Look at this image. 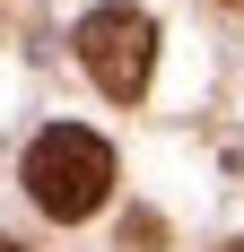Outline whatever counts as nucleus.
Here are the masks:
<instances>
[{
	"label": "nucleus",
	"instance_id": "obj_1",
	"mask_svg": "<svg viewBox=\"0 0 244 252\" xmlns=\"http://www.w3.org/2000/svg\"><path fill=\"white\" fill-rule=\"evenodd\" d=\"M18 183H26V200L44 209V218L79 226V218H96L105 191H114V148H105L96 130H79V122H52V130H35Z\"/></svg>",
	"mask_w": 244,
	"mask_h": 252
},
{
	"label": "nucleus",
	"instance_id": "obj_3",
	"mask_svg": "<svg viewBox=\"0 0 244 252\" xmlns=\"http://www.w3.org/2000/svg\"><path fill=\"white\" fill-rule=\"evenodd\" d=\"M227 9H244V0H227Z\"/></svg>",
	"mask_w": 244,
	"mask_h": 252
},
{
	"label": "nucleus",
	"instance_id": "obj_5",
	"mask_svg": "<svg viewBox=\"0 0 244 252\" xmlns=\"http://www.w3.org/2000/svg\"><path fill=\"white\" fill-rule=\"evenodd\" d=\"M227 252H244V244H227Z\"/></svg>",
	"mask_w": 244,
	"mask_h": 252
},
{
	"label": "nucleus",
	"instance_id": "obj_2",
	"mask_svg": "<svg viewBox=\"0 0 244 252\" xmlns=\"http://www.w3.org/2000/svg\"><path fill=\"white\" fill-rule=\"evenodd\" d=\"M79 61H87V78H96L114 104H131L148 87V70H157V26H148V9H87L79 18Z\"/></svg>",
	"mask_w": 244,
	"mask_h": 252
},
{
	"label": "nucleus",
	"instance_id": "obj_4",
	"mask_svg": "<svg viewBox=\"0 0 244 252\" xmlns=\"http://www.w3.org/2000/svg\"><path fill=\"white\" fill-rule=\"evenodd\" d=\"M0 252H18V244H0Z\"/></svg>",
	"mask_w": 244,
	"mask_h": 252
}]
</instances>
